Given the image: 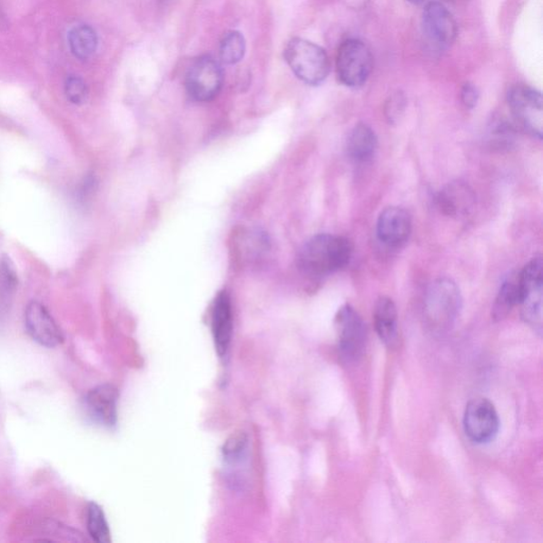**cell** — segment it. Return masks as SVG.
Wrapping results in <instances>:
<instances>
[{
    "label": "cell",
    "mask_w": 543,
    "mask_h": 543,
    "mask_svg": "<svg viewBox=\"0 0 543 543\" xmlns=\"http://www.w3.org/2000/svg\"><path fill=\"white\" fill-rule=\"evenodd\" d=\"M351 255L352 244L349 239L321 233L302 246L299 264L307 275L323 277L345 268Z\"/></svg>",
    "instance_id": "obj_1"
},
{
    "label": "cell",
    "mask_w": 543,
    "mask_h": 543,
    "mask_svg": "<svg viewBox=\"0 0 543 543\" xmlns=\"http://www.w3.org/2000/svg\"><path fill=\"white\" fill-rule=\"evenodd\" d=\"M462 306V296L457 283L440 279L428 288L424 300V319L429 330L444 333L450 330Z\"/></svg>",
    "instance_id": "obj_2"
},
{
    "label": "cell",
    "mask_w": 543,
    "mask_h": 543,
    "mask_svg": "<svg viewBox=\"0 0 543 543\" xmlns=\"http://www.w3.org/2000/svg\"><path fill=\"white\" fill-rule=\"evenodd\" d=\"M285 59L296 77L309 85H320L331 72V61L324 48L301 37L290 41Z\"/></svg>",
    "instance_id": "obj_3"
},
{
    "label": "cell",
    "mask_w": 543,
    "mask_h": 543,
    "mask_svg": "<svg viewBox=\"0 0 543 543\" xmlns=\"http://www.w3.org/2000/svg\"><path fill=\"white\" fill-rule=\"evenodd\" d=\"M336 67L341 84L351 88L361 87L370 78L374 58L365 43L349 39L339 47Z\"/></svg>",
    "instance_id": "obj_4"
},
{
    "label": "cell",
    "mask_w": 543,
    "mask_h": 543,
    "mask_svg": "<svg viewBox=\"0 0 543 543\" xmlns=\"http://www.w3.org/2000/svg\"><path fill=\"white\" fill-rule=\"evenodd\" d=\"M508 103L516 123L528 134L541 140L543 109L541 93L528 85L510 87Z\"/></svg>",
    "instance_id": "obj_5"
},
{
    "label": "cell",
    "mask_w": 543,
    "mask_h": 543,
    "mask_svg": "<svg viewBox=\"0 0 543 543\" xmlns=\"http://www.w3.org/2000/svg\"><path fill=\"white\" fill-rule=\"evenodd\" d=\"M543 264L541 257H535L519 271L522 285L520 302L522 318L534 330H542Z\"/></svg>",
    "instance_id": "obj_6"
},
{
    "label": "cell",
    "mask_w": 543,
    "mask_h": 543,
    "mask_svg": "<svg viewBox=\"0 0 543 543\" xmlns=\"http://www.w3.org/2000/svg\"><path fill=\"white\" fill-rule=\"evenodd\" d=\"M340 356L347 363L361 358L366 345V326L350 305L340 309L336 317Z\"/></svg>",
    "instance_id": "obj_7"
},
{
    "label": "cell",
    "mask_w": 543,
    "mask_h": 543,
    "mask_svg": "<svg viewBox=\"0 0 543 543\" xmlns=\"http://www.w3.org/2000/svg\"><path fill=\"white\" fill-rule=\"evenodd\" d=\"M500 428L497 410L483 397L473 398L467 404L464 414V429L473 443L486 444L494 440Z\"/></svg>",
    "instance_id": "obj_8"
},
{
    "label": "cell",
    "mask_w": 543,
    "mask_h": 543,
    "mask_svg": "<svg viewBox=\"0 0 543 543\" xmlns=\"http://www.w3.org/2000/svg\"><path fill=\"white\" fill-rule=\"evenodd\" d=\"M223 84V72L212 56H202L189 68L186 87L189 94L201 103L212 100Z\"/></svg>",
    "instance_id": "obj_9"
},
{
    "label": "cell",
    "mask_w": 543,
    "mask_h": 543,
    "mask_svg": "<svg viewBox=\"0 0 543 543\" xmlns=\"http://www.w3.org/2000/svg\"><path fill=\"white\" fill-rule=\"evenodd\" d=\"M421 29L428 43L434 48H449L458 36V24L443 4L430 3L421 15Z\"/></svg>",
    "instance_id": "obj_10"
},
{
    "label": "cell",
    "mask_w": 543,
    "mask_h": 543,
    "mask_svg": "<svg viewBox=\"0 0 543 543\" xmlns=\"http://www.w3.org/2000/svg\"><path fill=\"white\" fill-rule=\"evenodd\" d=\"M25 327L30 338L46 349H55L64 342L61 328L39 301H31L25 311Z\"/></svg>",
    "instance_id": "obj_11"
},
{
    "label": "cell",
    "mask_w": 543,
    "mask_h": 543,
    "mask_svg": "<svg viewBox=\"0 0 543 543\" xmlns=\"http://www.w3.org/2000/svg\"><path fill=\"white\" fill-rule=\"evenodd\" d=\"M118 390L112 384H101L85 395L84 408L94 424L113 428L117 424Z\"/></svg>",
    "instance_id": "obj_12"
},
{
    "label": "cell",
    "mask_w": 543,
    "mask_h": 543,
    "mask_svg": "<svg viewBox=\"0 0 543 543\" xmlns=\"http://www.w3.org/2000/svg\"><path fill=\"white\" fill-rule=\"evenodd\" d=\"M412 232V218L401 207H388L377 222L379 240L390 248H398L408 242Z\"/></svg>",
    "instance_id": "obj_13"
},
{
    "label": "cell",
    "mask_w": 543,
    "mask_h": 543,
    "mask_svg": "<svg viewBox=\"0 0 543 543\" xmlns=\"http://www.w3.org/2000/svg\"><path fill=\"white\" fill-rule=\"evenodd\" d=\"M439 211L448 217H463L476 205V193L465 182H451L438 194Z\"/></svg>",
    "instance_id": "obj_14"
},
{
    "label": "cell",
    "mask_w": 543,
    "mask_h": 543,
    "mask_svg": "<svg viewBox=\"0 0 543 543\" xmlns=\"http://www.w3.org/2000/svg\"><path fill=\"white\" fill-rule=\"evenodd\" d=\"M212 331L214 347L220 358L227 355L232 334V312L229 295L218 294L212 312Z\"/></svg>",
    "instance_id": "obj_15"
},
{
    "label": "cell",
    "mask_w": 543,
    "mask_h": 543,
    "mask_svg": "<svg viewBox=\"0 0 543 543\" xmlns=\"http://www.w3.org/2000/svg\"><path fill=\"white\" fill-rule=\"evenodd\" d=\"M377 147L378 138L376 133L368 124H357L347 137V155L357 163L370 161L375 155Z\"/></svg>",
    "instance_id": "obj_16"
},
{
    "label": "cell",
    "mask_w": 543,
    "mask_h": 543,
    "mask_svg": "<svg viewBox=\"0 0 543 543\" xmlns=\"http://www.w3.org/2000/svg\"><path fill=\"white\" fill-rule=\"evenodd\" d=\"M376 331L384 344L394 346L398 339V313L395 302L388 296L376 301L374 311Z\"/></svg>",
    "instance_id": "obj_17"
},
{
    "label": "cell",
    "mask_w": 543,
    "mask_h": 543,
    "mask_svg": "<svg viewBox=\"0 0 543 543\" xmlns=\"http://www.w3.org/2000/svg\"><path fill=\"white\" fill-rule=\"evenodd\" d=\"M522 300V285L519 272H515L507 277L502 283L500 291H499L494 308H492V317L496 321H501L507 318L513 308L519 306Z\"/></svg>",
    "instance_id": "obj_18"
},
{
    "label": "cell",
    "mask_w": 543,
    "mask_h": 543,
    "mask_svg": "<svg viewBox=\"0 0 543 543\" xmlns=\"http://www.w3.org/2000/svg\"><path fill=\"white\" fill-rule=\"evenodd\" d=\"M68 44L73 54L79 60H87L96 53L98 36L96 31L87 25H79L68 35Z\"/></svg>",
    "instance_id": "obj_19"
},
{
    "label": "cell",
    "mask_w": 543,
    "mask_h": 543,
    "mask_svg": "<svg viewBox=\"0 0 543 543\" xmlns=\"http://www.w3.org/2000/svg\"><path fill=\"white\" fill-rule=\"evenodd\" d=\"M17 283V274L14 264L8 258L0 259V321L10 311Z\"/></svg>",
    "instance_id": "obj_20"
},
{
    "label": "cell",
    "mask_w": 543,
    "mask_h": 543,
    "mask_svg": "<svg viewBox=\"0 0 543 543\" xmlns=\"http://www.w3.org/2000/svg\"><path fill=\"white\" fill-rule=\"evenodd\" d=\"M86 526L88 534L94 541L98 543L111 542V532L107 524L104 511L97 503L88 504L86 513Z\"/></svg>",
    "instance_id": "obj_21"
},
{
    "label": "cell",
    "mask_w": 543,
    "mask_h": 543,
    "mask_svg": "<svg viewBox=\"0 0 543 543\" xmlns=\"http://www.w3.org/2000/svg\"><path fill=\"white\" fill-rule=\"evenodd\" d=\"M245 49L244 36L238 31H231L224 35L221 42V60L227 65H235L243 59Z\"/></svg>",
    "instance_id": "obj_22"
},
{
    "label": "cell",
    "mask_w": 543,
    "mask_h": 543,
    "mask_svg": "<svg viewBox=\"0 0 543 543\" xmlns=\"http://www.w3.org/2000/svg\"><path fill=\"white\" fill-rule=\"evenodd\" d=\"M248 437L244 432L233 433L232 437L225 441L223 447V458L226 462L237 463L244 456L246 448H248Z\"/></svg>",
    "instance_id": "obj_23"
},
{
    "label": "cell",
    "mask_w": 543,
    "mask_h": 543,
    "mask_svg": "<svg viewBox=\"0 0 543 543\" xmlns=\"http://www.w3.org/2000/svg\"><path fill=\"white\" fill-rule=\"evenodd\" d=\"M65 94L74 105L85 104L88 97V87L84 80L77 75L68 77L65 84Z\"/></svg>",
    "instance_id": "obj_24"
},
{
    "label": "cell",
    "mask_w": 543,
    "mask_h": 543,
    "mask_svg": "<svg viewBox=\"0 0 543 543\" xmlns=\"http://www.w3.org/2000/svg\"><path fill=\"white\" fill-rule=\"evenodd\" d=\"M479 93L475 84H466L460 92V100L467 109H475L479 103Z\"/></svg>",
    "instance_id": "obj_25"
},
{
    "label": "cell",
    "mask_w": 543,
    "mask_h": 543,
    "mask_svg": "<svg viewBox=\"0 0 543 543\" xmlns=\"http://www.w3.org/2000/svg\"><path fill=\"white\" fill-rule=\"evenodd\" d=\"M404 101L400 94H396L387 106V116L391 123H395L398 118L401 115L403 111Z\"/></svg>",
    "instance_id": "obj_26"
},
{
    "label": "cell",
    "mask_w": 543,
    "mask_h": 543,
    "mask_svg": "<svg viewBox=\"0 0 543 543\" xmlns=\"http://www.w3.org/2000/svg\"><path fill=\"white\" fill-rule=\"evenodd\" d=\"M407 2L411 3L413 5H420L425 2V0H407Z\"/></svg>",
    "instance_id": "obj_27"
}]
</instances>
